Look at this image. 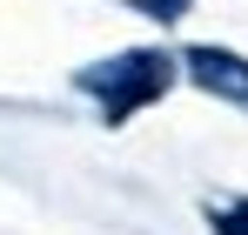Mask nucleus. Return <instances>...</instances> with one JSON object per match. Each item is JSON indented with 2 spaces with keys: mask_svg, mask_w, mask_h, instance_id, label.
Instances as JSON below:
<instances>
[{
  "mask_svg": "<svg viewBox=\"0 0 248 235\" xmlns=\"http://www.w3.org/2000/svg\"><path fill=\"white\" fill-rule=\"evenodd\" d=\"M168 54H148V47H134V54H108V61H94V67H81V87L101 101V115L108 121H127L134 108H148L155 94L168 87Z\"/></svg>",
  "mask_w": 248,
  "mask_h": 235,
  "instance_id": "1",
  "label": "nucleus"
},
{
  "mask_svg": "<svg viewBox=\"0 0 248 235\" xmlns=\"http://www.w3.org/2000/svg\"><path fill=\"white\" fill-rule=\"evenodd\" d=\"M188 81L221 94V101H235V108H248V61L228 54V47H188Z\"/></svg>",
  "mask_w": 248,
  "mask_h": 235,
  "instance_id": "2",
  "label": "nucleus"
},
{
  "mask_svg": "<svg viewBox=\"0 0 248 235\" xmlns=\"http://www.w3.org/2000/svg\"><path fill=\"white\" fill-rule=\"evenodd\" d=\"M208 222H215V235H248V195L242 201H215Z\"/></svg>",
  "mask_w": 248,
  "mask_h": 235,
  "instance_id": "3",
  "label": "nucleus"
}]
</instances>
